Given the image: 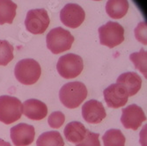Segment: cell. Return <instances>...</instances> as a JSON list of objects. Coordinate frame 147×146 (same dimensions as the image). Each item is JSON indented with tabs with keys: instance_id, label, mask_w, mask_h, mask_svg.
Here are the masks:
<instances>
[{
	"instance_id": "obj_17",
	"label": "cell",
	"mask_w": 147,
	"mask_h": 146,
	"mask_svg": "<svg viewBox=\"0 0 147 146\" xmlns=\"http://www.w3.org/2000/svg\"><path fill=\"white\" fill-rule=\"evenodd\" d=\"M17 5L9 0L0 1V25L11 24L16 16Z\"/></svg>"
},
{
	"instance_id": "obj_25",
	"label": "cell",
	"mask_w": 147,
	"mask_h": 146,
	"mask_svg": "<svg viewBox=\"0 0 147 146\" xmlns=\"http://www.w3.org/2000/svg\"><path fill=\"white\" fill-rule=\"evenodd\" d=\"M0 146H11V145L10 143L5 142V140H3V139L0 138Z\"/></svg>"
},
{
	"instance_id": "obj_21",
	"label": "cell",
	"mask_w": 147,
	"mask_h": 146,
	"mask_svg": "<svg viewBox=\"0 0 147 146\" xmlns=\"http://www.w3.org/2000/svg\"><path fill=\"white\" fill-rule=\"evenodd\" d=\"M147 53L144 49H141L139 52H135V53H132V54L129 56V59L130 61L134 63L135 67L139 70L143 75L145 77H147V73H146V59H147Z\"/></svg>"
},
{
	"instance_id": "obj_23",
	"label": "cell",
	"mask_w": 147,
	"mask_h": 146,
	"mask_svg": "<svg viewBox=\"0 0 147 146\" xmlns=\"http://www.w3.org/2000/svg\"><path fill=\"white\" fill-rule=\"evenodd\" d=\"M99 137L100 135L98 133H93L92 131L87 130L84 140L78 143L76 146H101L100 143Z\"/></svg>"
},
{
	"instance_id": "obj_18",
	"label": "cell",
	"mask_w": 147,
	"mask_h": 146,
	"mask_svg": "<svg viewBox=\"0 0 147 146\" xmlns=\"http://www.w3.org/2000/svg\"><path fill=\"white\" fill-rule=\"evenodd\" d=\"M37 146H64L63 139L58 131H48L37 139Z\"/></svg>"
},
{
	"instance_id": "obj_10",
	"label": "cell",
	"mask_w": 147,
	"mask_h": 146,
	"mask_svg": "<svg viewBox=\"0 0 147 146\" xmlns=\"http://www.w3.org/2000/svg\"><path fill=\"white\" fill-rule=\"evenodd\" d=\"M103 95L108 107L111 108L123 107L129 99V94L125 88L118 84H112L107 87L103 92Z\"/></svg>"
},
{
	"instance_id": "obj_1",
	"label": "cell",
	"mask_w": 147,
	"mask_h": 146,
	"mask_svg": "<svg viewBox=\"0 0 147 146\" xmlns=\"http://www.w3.org/2000/svg\"><path fill=\"white\" fill-rule=\"evenodd\" d=\"M87 89L85 84L74 81L65 84L59 91V99L64 107L70 109L76 108L86 100Z\"/></svg>"
},
{
	"instance_id": "obj_5",
	"label": "cell",
	"mask_w": 147,
	"mask_h": 146,
	"mask_svg": "<svg viewBox=\"0 0 147 146\" xmlns=\"http://www.w3.org/2000/svg\"><path fill=\"white\" fill-rule=\"evenodd\" d=\"M83 69L84 63L82 57L72 53L62 56L57 64V70L59 75L66 79L74 78L79 76Z\"/></svg>"
},
{
	"instance_id": "obj_19",
	"label": "cell",
	"mask_w": 147,
	"mask_h": 146,
	"mask_svg": "<svg viewBox=\"0 0 147 146\" xmlns=\"http://www.w3.org/2000/svg\"><path fill=\"white\" fill-rule=\"evenodd\" d=\"M104 146H125V137L120 129H111L103 135Z\"/></svg>"
},
{
	"instance_id": "obj_3",
	"label": "cell",
	"mask_w": 147,
	"mask_h": 146,
	"mask_svg": "<svg viewBox=\"0 0 147 146\" xmlns=\"http://www.w3.org/2000/svg\"><path fill=\"white\" fill-rule=\"evenodd\" d=\"M73 42L74 37L71 32L63 28L50 30L46 37L47 47L55 55L71 49Z\"/></svg>"
},
{
	"instance_id": "obj_14",
	"label": "cell",
	"mask_w": 147,
	"mask_h": 146,
	"mask_svg": "<svg viewBox=\"0 0 147 146\" xmlns=\"http://www.w3.org/2000/svg\"><path fill=\"white\" fill-rule=\"evenodd\" d=\"M116 84L123 85L127 91L129 96H133L137 94L141 89L142 79L136 72H125L118 77Z\"/></svg>"
},
{
	"instance_id": "obj_15",
	"label": "cell",
	"mask_w": 147,
	"mask_h": 146,
	"mask_svg": "<svg viewBox=\"0 0 147 146\" xmlns=\"http://www.w3.org/2000/svg\"><path fill=\"white\" fill-rule=\"evenodd\" d=\"M87 129L85 125L79 122H71L68 123L63 130L65 138L72 143H78L83 141Z\"/></svg>"
},
{
	"instance_id": "obj_13",
	"label": "cell",
	"mask_w": 147,
	"mask_h": 146,
	"mask_svg": "<svg viewBox=\"0 0 147 146\" xmlns=\"http://www.w3.org/2000/svg\"><path fill=\"white\" fill-rule=\"evenodd\" d=\"M23 114L28 119L34 121H40L44 119L48 114L47 105L42 101L30 99L26 100L23 104Z\"/></svg>"
},
{
	"instance_id": "obj_6",
	"label": "cell",
	"mask_w": 147,
	"mask_h": 146,
	"mask_svg": "<svg viewBox=\"0 0 147 146\" xmlns=\"http://www.w3.org/2000/svg\"><path fill=\"white\" fill-rule=\"evenodd\" d=\"M99 36L101 45L113 48L124 41V28L117 22L109 21L99 28Z\"/></svg>"
},
{
	"instance_id": "obj_24",
	"label": "cell",
	"mask_w": 147,
	"mask_h": 146,
	"mask_svg": "<svg viewBox=\"0 0 147 146\" xmlns=\"http://www.w3.org/2000/svg\"><path fill=\"white\" fill-rule=\"evenodd\" d=\"M135 35L138 41L146 45V24L144 22H141L138 25L137 28L135 29Z\"/></svg>"
},
{
	"instance_id": "obj_12",
	"label": "cell",
	"mask_w": 147,
	"mask_h": 146,
	"mask_svg": "<svg viewBox=\"0 0 147 146\" xmlns=\"http://www.w3.org/2000/svg\"><path fill=\"white\" fill-rule=\"evenodd\" d=\"M82 116L84 120L91 124H97L106 118V110L101 102L90 100L82 106Z\"/></svg>"
},
{
	"instance_id": "obj_7",
	"label": "cell",
	"mask_w": 147,
	"mask_h": 146,
	"mask_svg": "<svg viewBox=\"0 0 147 146\" xmlns=\"http://www.w3.org/2000/svg\"><path fill=\"white\" fill-rule=\"evenodd\" d=\"M50 20L45 9H33L28 11L25 26L33 34H42L49 28Z\"/></svg>"
},
{
	"instance_id": "obj_2",
	"label": "cell",
	"mask_w": 147,
	"mask_h": 146,
	"mask_svg": "<svg viewBox=\"0 0 147 146\" xmlns=\"http://www.w3.org/2000/svg\"><path fill=\"white\" fill-rule=\"evenodd\" d=\"M14 75L20 84L31 85L39 80L42 75V69L37 61L32 58L22 59L15 65Z\"/></svg>"
},
{
	"instance_id": "obj_16",
	"label": "cell",
	"mask_w": 147,
	"mask_h": 146,
	"mask_svg": "<svg viewBox=\"0 0 147 146\" xmlns=\"http://www.w3.org/2000/svg\"><path fill=\"white\" fill-rule=\"evenodd\" d=\"M129 10L127 0H110L106 4V11L108 15L115 20L122 19Z\"/></svg>"
},
{
	"instance_id": "obj_22",
	"label": "cell",
	"mask_w": 147,
	"mask_h": 146,
	"mask_svg": "<svg viewBox=\"0 0 147 146\" xmlns=\"http://www.w3.org/2000/svg\"><path fill=\"white\" fill-rule=\"evenodd\" d=\"M65 121V116L64 114L60 111L53 112L48 119V123L49 125L53 129H59Z\"/></svg>"
},
{
	"instance_id": "obj_11",
	"label": "cell",
	"mask_w": 147,
	"mask_h": 146,
	"mask_svg": "<svg viewBox=\"0 0 147 146\" xmlns=\"http://www.w3.org/2000/svg\"><path fill=\"white\" fill-rule=\"evenodd\" d=\"M10 136L15 146H28L34 140L35 129L30 124L19 123L11 129Z\"/></svg>"
},
{
	"instance_id": "obj_4",
	"label": "cell",
	"mask_w": 147,
	"mask_h": 146,
	"mask_svg": "<svg viewBox=\"0 0 147 146\" xmlns=\"http://www.w3.org/2000/svg\"><path fill=\"white\" fill-rule=\"evenodd\" d=\"M23 106L21 101L9 95L0 96V122L11 124L21 118Z\"/></svg>"
},
{
	"instance_id": "obj_9",
	"label": "cell",
	"mask_w": 147,
	"mask_h": 146,
	"mask_svg": "<svg viewBox=\"0 0 147 146\" xmlns=\"http://www.w3.org/2000/svg\"><path fill=\"white\" fill-rule=\"evenodd\" d=\"M122 112L121 122L125 129L137 130L146 121V116L143 109L136 104L129 105L127 108H123Z\"/></svg>"
},
{
	"instance_id": "obj_8",
	"label": "cell",
	"mask_w": 147,
	"mask_h": 146,
	"mask_svg": "<svg viewBox=\"0 0 147 146\" xmlns=\"http://www.w3.org/2000/svg\"><path fill=\"white\" fill-rule=\"evenodd\" d=\"M86 18L84 9L77 4H67L60 12L62 23L71 28H77L81 25Z\"/></svg>"
},
{
	"instance_id": "obj_20",
	"label": "cell",
	"mask_w": 147,
	"mask_h": 146,
	"mask_svg": "<svg viewBox=\"0 0 147 146\" xmlns=\"http://www.w3.org/2000/svg\"><path fill=\"white\" fill-rule=\"evenodd\" d=\"M13 46L5 40H0V66H6L14 57Z\"/></svg>"
}]
</instances>
